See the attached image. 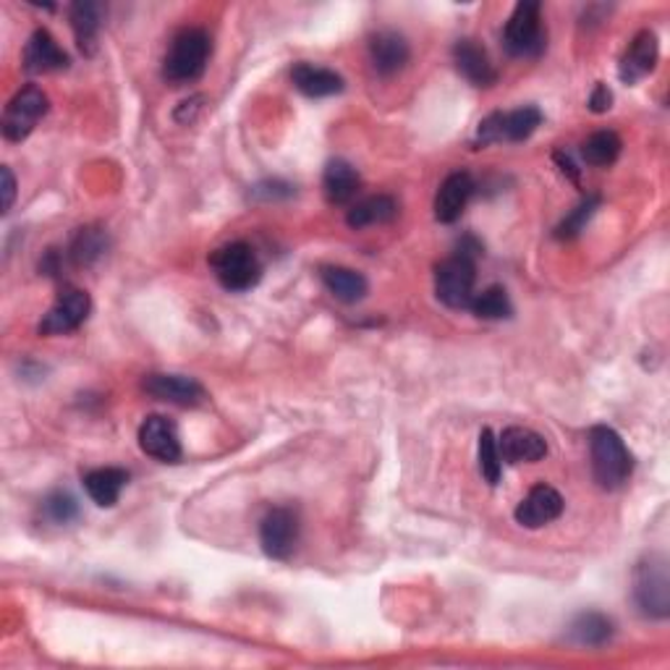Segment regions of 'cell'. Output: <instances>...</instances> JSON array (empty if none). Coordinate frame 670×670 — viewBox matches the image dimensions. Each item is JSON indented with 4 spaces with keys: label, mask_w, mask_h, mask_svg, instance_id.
Returning <instances> with one entry per match:
<instances>
[{
    "label": "cell",
    "mask_w": 670,
    "mask_h": 670,
    "mask_svg": "<svg viewBox=\"0 0 670 670\" xmlns=\"http://www.w3.org/2000/svg\"><path fill=\"white\" fill-rule=\"evenodd\" d=\"M634 603L647 618H668L670 615V577L668 558L649 552L634 569Z\"/></svg>",
    "instance_id": "obj_3"
},
{
    "label": "cell",
    "mask_w": 670,
    "mask_h": 670,
    "mask_svg": "<svg viewBox=\"0 0 670 670\" xmlns=\"http://www.w3.org/2000/svg\"><path fill=\"white\" fill-rule=\"evenodd\" d=\"M395 215H399V202H395L391 194H375L351 204V210L346 213V223L348 228L361 231L369 228V225L391 223Z\"/></svg>",
    "instance_id": "obj_24"
},
{
    "label": "cell",
    "mask_w": 670,
    "mask_h": 670,
    "mask_svg": "<svg viewBox=\"0 0 670 670\" xmlns=\"http://www.w3.org/2000/svg\"><path fill=\"white\" fill-rule=\"evenodd\" d=\"M563 514V498L550 484H535L522 503L516 505V522L526 529H539V526L556 522Z\"/></svg>",
    "instance_id": "obj_13"
},
{
    "label": "cell",
    "mask_w": 670,
    "mask_h": 670,
    "mask_svg": "<svg viewBox=\"0 0 670 670\" xmlns=\"http://www.w3.org/2000/svg\"><path fill=\"white\" fill-rule=\"evenodd\" d=\"M498 450L505 464H535L548 456V443L529 427H509L498 437Z\"/></svg>",
    "instance_id": "obj_19"
},
{
    "label": "cell",
    "mask_w": 670,
    "mask_h": 670,
    "mask_svg": "<svg viewBox=\"0 0 670 670\" xmlns=\"http://www.w3.org/2000/svg\"><path fill=\"white\" fill-rule=\"evenodd\" d=\"M291 81L299 92L306 94V98H333V94L344 92V77L335 74L333 68L325 66H312L302 60L291 68Z\"/></svg>",
    "instance_id": "obj_20"
},
{
    "label": "cell",
    "mask_w": 670,
    "mask_h": 670,
    "mask_svg": "<svg viewBox=\"0 0 670 670\" xmlns=\"http://www.w3.org/2000/svg\"><path fill=\"white\" fill-rule=\"evenodd\" d=\"M43 511H45V516L51 518L53 524H68V522H74V518L79 516L77 501H74V498L68 495V492H64V490H58V492H53V495H47L45 503H43Z\"/></svg>",
    "instance_id": "obj_32"
},
{
    "label": "cell",
    "mask_w": 670,
    "mask_h": 670,
    "mask_svg": "<svg viewBox=\"0 0 670 670\" xmlns=\"http://www.w3.org/2000/svg\"><path fill=\"white\" fill-rule=\"evenodd\" d=\"M361 179L357 174V168L351 163L344 160V157H335L325 166L323 174V191L331 204H346L351 202L354 197L359 194Z\"/></svg>",
    "instance_id": "obj_21"
},
{
    "label": "cell",
    "mask_w": 670,
    "mask_h": 670,
    "mask_svg": "<svg viewBox=\"0 0 670 670\" xmlns=\"http://www.w3.org/2000/svg\"><path fill=\"white\" fill-rule=\"evenodd\" d=\"M299 543V516L293 509L278 505L259 522V545L272 560H289Z\"/></svg>",
    "instance_id": "obj_9"
},
{
    "label": "cell",
    "mask_w": 670,
    "mask_h": 670,
    "mask_svg": "<svg viewBox=\"0 0 670 670\" xmlns=\"http://www.w3.org/2000/svg\"><path fill=\"white\" fill-rule=\"evenodd\" d=\"M454 64L471 87H492L498 81V71L492 66L488 51L477 40H458L454 45Z\"/></svg>",
    "instance_id": "obj_16"
},
{
    "label": "cell",
    "mask_w": 670,
    "mask_h": 670,
    "mask_svg": "<svg viewBox=\"0 0 670 670\" xmlns=\"http://www.w3.org/2000/svg\"><path fill=\"white\" fill-rule=\"evenodd\" d=\"M47 111H51V100L37 85L22 87L5 105L3 123H0L3 136L9 142H24Z\"/></svg>",
    "instance_id": "obj_8"
},
{
    "label": "cell",
    "mask_w": 670,
    "mask_h": 670,
    "mask_svg": "<svg viewBox=\"0 0 670 670\" xmlns=\"http://www.w3.org/2000/svg\"><path fill=\"white\" fill-rule=\"evenodd\" d=\"M64 68H68V53L58 45V40L47 30H34L24 47V71L53 74Z\"/></svg>",
    "instance_id": "obj_17"
},
{
    "label": "cell",
    "mask_w": 670,
    "mask_h": 670,
    "mask_svg": "<svg viewBox=\"0 0 670 670\" xmlns=\"http://www.w3.org/2000/svg\"><path fill=\"white\" fill-rule=\"evenodd\" d=\"M469 310L480 320H505L514 314V306H511V299L503 286H490V289L474 293Z\"/></svg>",
    "instance_id": "obj_28"
},
{
    "label": "cell",
    "mask_w": 670,
    "mask_h": 670,
    "mask_svg": "<svg viewBox=\"0 0 670 670\" xmlns=\"http://www.w3.org/2000/svg\"><path fill=\"white\" fill-rule=\"evenodd\" d=\"M471 194H474V179L467 170H456V174L446 176V181L440 183L435 194V221L446 225L456 223L467 210Z\"/></svg>",
    "instance_id": "obj_15"
},
{
    "label": "cell",
    "mask_w": 670,
    "mask_h": 670,
    "mask_svg": "<svg viewBox=\"0 0 670 670\" xmlns=\"http://www.w3.org/2000/svg\"><path fill=\"white\" fill-rule=\"evenodd\" d=\"M598 204H600V197H594V194L587 197V200L581 202L577 210H571V215L558 225L556 236L558 238H577L581 231L587 228V223H590V217L594 215V210H598Z\"/></svg>",
    "instance_id": "obj_31"
},
{
    "label": "cell",
    "mask_w": 670,
    "mask_h": 670,
    "mask_svg": "<svg viewBox=\"0 0 670 670\" xmlns=\"http://www.w3.org/2000/svg\"><path fill=\"white\" fill-rule=\"evenodd\" d=\"M480 471L492 488L501 482L503 458H501V450H498L495 435H492L490 429H482V435H480Z\"/></svg>",
    "instance_id": "obj_30"
},
{
    "label": "cell",
    "mask_w": 670,
    "mask_h": 670,
    "mask_svg": "<svg viewBox=\"0 0 670 670\" xmlns=\"http://www.w3.org/2000/svg\"><path fill=\"white\" fill-rule=\"evenodd\" d=\"M590 456L594 482L603 490L624 488L634 471V456L626 448L624 437L613 427L598 425L590 429Z\"/></svg>",
    "instance_id": "obj_2"
},
{
    "label": "cell",
    "mask_w": 670,
    "mask_h": 670,
    "mask_svg": "<svg viewBox=\"0 0 670 670\" xmlns=\"http://www.w3.org/2000/svg\"><path fill=\"white\" fill-rule=\"evenodd\" d=\"M621 147H624V142H621V136L615 132H594L581 145V157H584L587 166L607 168L618 160Z\"/></svg>",
    "instance_id": "obj_27"
},
{
    "label": "cell",
    "mask_w": 670,
    "mask_h": 670,
    "mask_svg": "<svg viewBox=\"0 0 670 670\" xmlns=\"http://www.w3.org/2000/svg\"><path fill=\"white\" fill-rule=\"evenodd\" d=\"M477 265L471 252L461 249L458 255L443 259L435 270V293L450 310H469L474 299Z\"/></svg>",
    "instance_id": "obj_6"
},
{
    "label": "cell",
    "mask_w": 670,
    "mask_h": 670,
    "mask_svg": "<svg viewBox=\"0 0 670 670\" xmlns=\"http://www.w3.org/2000/svg\"><path fill=\"white\" fill-rule=\"evenodd\" d=\"M543 123V111L535 105L516 108L511 113H490L477 126L474 142L482 147L498 145V142H524L537 132Z\"/></svg>",
    "instance_id": "obj_7"
},
{
    "label": "cell",
    "mask_w": 670,
    "mask_h": 670,
    "mask_svg": "<svg viewBox=\"0 0 670 670\" xmlns=\"http://www.w3.org/2000/svg\"><path fill=\"white\" fill-rule=\"evenodd\" d=\"M139 448L142 454L155 458V461L176 464L183 454L179 427H176L168 416H147L139 427Z\"/></svg>",
    "instance_id": "obj_11"
},
{
    "label": "cell",
    "mask_w": 670,
    "mask_h": 670,
    "mask_svg": "<svg viewBox=\"0 0 670 670\" xmlns=\"http://www.w3.org/2000/svg\"><path fill=\"white\" fill-rule=\"evenodd\" d=\"M409 56H412V51H409V43L399 32L380 30L369 40V60H372V68L380 77L399 74L409 64Z\"/></svg>",
    "instance_id": "obj_18"
},
{
    "label": "cell",
    "mask_w": 670,
    "mask_h": 670,
    "mask_svg": "<svg viewBox=\"0 0 670 670\" xmlns=\"http://www.w3.org/2000/svg\"><path fill=\"white\" fill-rule=\"evenodd\" d=\"M210 53H213L210 34L200 26H183L170 40L166 60H163V77L176 87L197 81L210 64Z\"/></svg>",
    "instance_id": "obj_1"
},
{
    "label": "cell",
    "mask_w": 670,
    "mask_h": 670,
    "mask_svg": "<svg viewBox=\"0 0 670 670\" xmlns=\"http://www.w3.org/2000/svg\"><path fill=\"white\" fill-rule=\"evenodd\" d=\"M105 234L100 228H81L71 244V257L77 265H90L105 252Z\"/></svg>",
    "instance_id": "obj_29"
},
{
    "label": "cell",
    "mask_w": 670,
    "mask_h": 670,
    "mask_svg": "<svg viewBox=\"0 0 670 670\" xmlns=\"http://www.w3.org/2000/svg\"><path fill=\"white\" fill-rule=\"evenodd\" d=\"M68 16H71L74 34H77V45L87 53V56H90V53L94 51V43H98V34H100L102 5L74 3L71 11H68Z\"/></svg>",
    "instance_id": "obj_26"
},
{
    "label": "cell",
    "mask_w": 670,
    "mask_h": 670,
    "mask_svg": "<svg viewBox=\"0 0 670 670\" xmlns=\"http://www.w3.org/2000/svg\"><path fill=\"white\" fill-rule=\"evenodd\" d=\"M252 194L259 197V200H278V197H291L293 187L283 181H265V183H257V187L252 189Z\"/></svg>",
    "instance_id": "obj_33"
},
{
    "label": "cell",
    "mask_w": 670,
    "mask_h": 670,
    "mask_svg": "<svg viewBox=\"0 0 670 670\" xmlns=\"http://www.w3.org/2000/svg\"><path fill=\"white\" fill-rule=\"evenodd\" d=\"M210 268H213L217 283L225 291H249L255 289L263 278V265L246 242H231L221 246L213 257H210Z\"/></svg>",
    "instance_id": "obj_5"
},
{
    "label": "cell",
    "mask_w": 670,
    "mask_h": 670,
    "mask_svg": "<svg viewBox=\"0 0 670 670\" xmlns=\"http://www.w3.org/2000/svg\"><path fill=\"white\" fill-rule=\"evenodd\" d=\"M142 391L149 399L174 403V406H200L208 399L204 388L194 378H183V375H166L153 372L142 380Z\"/></svg>",
    "instance_id": "obj_12"
},
{
    "label": "cell",
    "mask_w": 670,
    "mask_h": 670,
    "mask_svg": "<svg viewBox=\"0 0 670 670\" xmlns=\"http://www.w3.org/2000/svg\"><path fill=\"white\" fill-rule=\"evenodd\" d=\"M658 58H660L658 37H655L649 30L639 32L637 37L628 43L624 58H621V66H618L621 81H624V85H637L639 79H645L647 74L655 71Z\"/></svg>",
    "instance_id": "obj_14"
},
{
    "label": "cell",
    "mask_w": 670,
    "mask_h": 670,
    "mask_svg": "<svg viewBox=\"0 0 670 670\" xmlns=\"http://www.w3.org/2000/svg\"><path fill=\"white\" fill-rule=\"evenodd\" d=\"M0 179H3V187H0V191H3V213H9V210L13 208V200H16V179H13L11 168H0Z\"/></svg>",
    "instance_id": "obj_35"
},
{
    "label": "cell",
    "mask_w": 670,
    "mask_h": 670,
    "mask_svg": "<svg viewBox=\"0 0 670 670\" xmlns=\"http://www.w3.org/2000/svg\"><path fill=\"white\" fill-rule=\"evenodd\" d=\"M611 105H613L611 87L600 81V85L594 87L592 94H590V111L592 113H607V111H611Z\"/></svg>",
    "instance_id": "obj_34"
},
{
    "label": "cell",
    "mask_w": 670,
    "mask_h": 670,
    "mask_svg": "<svg viewBox=\"0 0 670 670\" xmlns=\"http://www.w3.org/2000/svg\"><path fill=\"white\" fill-rule=\"evenodd\" d=\"M613 621L603 613H579L569 626V637L579 647H603L613 639Z\"/></svg>",
    "instance_id": "obj_25"
},
{
    "label": "cell",
    "mask_w": 670,
    "mask_h": 670,
    "mask_svg": "<svg viewBox=\"0 0 670 670\" xmlns=\"http://www.w3.org/2000/svg\"><path fill=\"white\" fill-rule=\"evenodd\" d=\"M320 280H323L325 289L344 304L361 302L369 291L367 278L357 270L344 268V265H325V268H320Z\"/></svg>",
    "instance_id": "obj_22"
},
{
    "label": "cell",
    "mask_w": 670,
    "mask_h": 670,
    "mask_svg": "<svg viewBox=\"0 0 670 670\" xmlns=\"http://www.w3.org/2000/svg\"><path fill=\"white\" fill-rule=\"evenodd\" d=\"M126 482H129V471L119 467L92 469L90 474H85L87 495H90L92 503H98L100 509H111V505L119 503Z\"/></svg>",
    "instance_id": "obj_23"
},
{
    "label": "cell",
    "mask_w": 670,
    "mask_h": 670,
    "mask_svg": "<svg viewBox=\"0 0 670 670\" xmlns=\"http://www.w3.org/2000/svg\"><path fill=\"white\" fill-rule=\"evenodd\" d=\"M548 45L543 24V5L537 0H522L503 26V47L514 58H537Z\"/></svg>",
    "instance_id": "obj_4"
},
{
    "label": "cell",
    "mask_w": 670,
    "mask_h": 670,
    "mask_svg": "<svg viewBox=\"0 0 670 670\" xmlns=\"http://www.w3.org/2000/svg\"><path fill=\"white\" fill-rule=\"evenodd\" d=\"M92 302H90V293L81 291V289H64L58 293L56 304L47 310V314L43 320H40L37 331L40 335H66L79 331L81 325H85V320L90 317Z\"/></svg>",
    "instance_id": "obj_10"
}]
</instances>
